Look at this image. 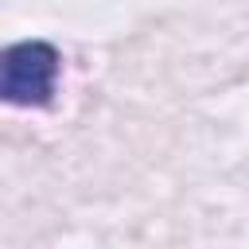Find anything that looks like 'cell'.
<instances>
[{
    "label": "cell",
    "mask_w": 249,
    "mask_h": 249,
    "mask_svg": "<svg viewBox=\"0 0 249 249\" xmlns=\"http://www.w3.org/2000/svg\"><path fill=\"white\" fill-rule=\"evenodd\" d=\"M58 51L43 39L16 43L4 51V101L8 105H47L58 78Z\"/></svg>",
    "instance_id": "6da1fadb"
}]
</instances>
